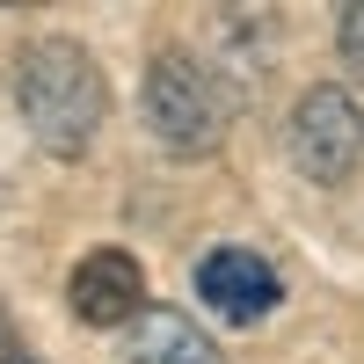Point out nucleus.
<instances>
[{
	"label": "nucleus",
	"instance_id": "f257e3e1",
	"mask_svg": "<svg viewBox=\"0 0 364 364\" xmlns=\"http://www.w3.org/2000/svg\"><path fill=\"white\" fill-rule=\"evenodd\" d=\"M15 109H22L29 139H37L51 161H80L87 146H95V132H102V109H109L102 66L73 37L22 44V58H15Z\"/></svg>",
	"mask_w": 364,
	"mask_h": 364
},
{
	"label": "nucleus",
	"instance_id": "f03ea898",
	"mask_svg": "<svg viewBox=\"0 0 364 364\" xmlns=\"http://www.w3.org/2000/svg\"><path fill=\"white\" fill-rule=\"evenodd\" d=\"M139 109H146V132L175 161H204L226 139V87L190 51H154V66L139 80Z\"/></svg>",
	"mask_w": 364,
	"mask_h": 364
},
{
	"label": "nucleus",
	"instance_id": "7ed1b4c3",
	"mask_svg": "<svg viewBox=\"0 0 364 364\" xmlns=\"http://www.w3.org/2000/svg\"><path fill=\"white\" fill-rule=\"evenodd\" d=\"M284 154H291V168L306 182H350V168L364 161V109H357V95L336 87V80L306 87V95L291 102V117H284Z\"/></svg>",
	"mask_w": 364,
	"mask_h": 364
},
{
	"label": "nucleus",
	"instance_id": "20e7f679",
	"mask_svg": "<svg viewBox=\"0 0 364 364\" xmlns=\"http://www.w3.org/2000/svg\"><path fill=\"white\" fill-rule=\"evenodd\" d=\"M190 284H197L204 306L219 314V321H233V328L269 321V314H277V299H284L277 262H269L262 248H240V240H226V248H204L197 269H190Z\"/></svg>",
	"mask_w": 364,
	"mask_h": 364
},
{
	"label": "nucleus",
	"instance_id": "39448f33",
	"mask_svg": "<svg viewBox=\"0 0 364 364\" xmlns=\"http://www.w3.org/2000/svg\"><path fill=\"white\" fill-rule=\"evenodd\" d=\"M66 306H73V321H87V328H132L146 306H154V299H146L139 255H124V248L80 255L73 277H66Z\"/></svg>",
	"mask_w": 364,
	"mask_h": 364
},
{
	"label": "nucleus",
	"instance_id": "423d86ee",
	"mask_svg": "<svg viewBox=\"0 0 364 364\" xmlns=\"http://www.w3.org/2000/svg\"><path fill=\"white\" fill-rule=\"evenodd\" d=\"M124 364H226V350L211 343L182 306H146L124 328Z\"/></svg>",
	"mask_w": 364,
	"mask_h": 364
},
{
	"label": "nucleus",
	"instance_id": "0eeeda50",
	"mask_svg": "<svg viewBox=\"0 0 364 364\" xmlns=\"http://www.w3.org/2000/svg\"><path fill=\"white\" fill-rule=\"evenodd\" d=\"M336 44H343V58L364 73V0H350L343 8V29H336Z\"/></svg>",
	"mask_w": 364,
	"mask_h": 364
},
{
	"label": "nucleus",
	"instance_id": "6e6552de",
	"mask_svg": "<svg viewBox=\"0 0 364 364\" xmlns=\"http://www.w3.org/2000/svg\"><path fill=\"white\" fill-rule=\"evenodd\" d=\"M0 364H37V357H29L22 343H8V350H0Z\"/></svg>",
	"mask_w": 364,
	"mask_h": 364
},
{
	"label": "nucleus",
	"instance_id": "1a4fd4ad",
	"mask_svg": "<svg viewBox=\"0 0 364 364\" xmlns=\"http://www.w3.org/2000/svg\"><path fill=\"white\" fill-rule=\"evenodd\" d=\"M15 343V328H8V306H0V350H8Z\"/></svg>",
	"mask_w": 364,
	"mask_h": 364
}]
</instances>
